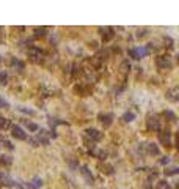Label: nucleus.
<instances>
[{
	"mask_svg": "<svg viewBox=\"0 0 179 189\" xmlns=\"http://www.w3.org/2000/svg\"><path fill=\"white\" fill-rule=\"evenodd\" d=\"M43 55H44V52L39 49V47H30L29 49V58L33 63H39L43 60Z\"/></svg>",
	"mask_w": 179,
	"mask_h": 189,
	"instance_id": "f257e3e1",
	"label": "nucleus"
},
{
	"mask_svg": "<svg viewBox=\"0 0 179 189\" xmlns=\"http://www.w3.org/2000/svg\"><path fill=\"white\" fill-rule=\"evenodd\" d=\"M146 126H148V129H149V131H159L160 123H159L157 115L149 113V115H148V120H146Z\"/></svg>",
	"mask_w": 179,
	"mask_h": 189,
	"instance_id": "f03ea898",
	"label": "nucleus"
},
{
	"mask_svg": "<svg viewBox=\"0 0 179 189\" xmlns=\"http://www.w3.org/2000/svg\"><path fill=\"white\" fill-rule=\"evenodd\" d=\"M156 63H157V66H159L160 69H171V66H173V62H171V58H170L168 55H160V57H157Z\"/></svg>",
	"mask_w": 179,
	"mask_h": 189,
	"instance_id": "7ed1b4c3",
	"label": "nucleus"
},
{
	"mask_svg": "<svg viewBox=\"0 0 179 189\" xmlns=\"http://www.w3.org/2000/svg\"><path fill=\"white\" fill-rule=\"evenodd\" d=\"M99 33H101L102 39H104V43H109L115 36V29L113 27H101L99 29Z\"/></svg>",
	"mask_w": 179,
	"mask_h": 189,
	"instance_id": "20e7f679",
	"label": "nucleus"
},
{
	"mask_svg": "<svg viewBox=\"0 0 179 189\" xmlns=\"http://www.w3.org/2000/svg\"><path fill=\"white\" fill-rule=\"evenodd\" d=\"M87 137H88V139H91V142H99L102 137H104V134H102L99 129L90 128V129H87Z\"/></svg>",
	"mask_w": 179,
	"mask_h": 189,
	"instance_id": "39448f33",
	"label": "nucleus"
},
{
	"mask_svg": "<svg viewBox=\"0 0 179 189\" xmlns=\"http://www.w3.org/2000/svg\"><path fill=\"white\" fill-rule=\"evenodd\" d=\"M80 173H82V177L85 178V183H87V184H93L94 177H93L91 170L87 167V165H82V167H80Z\"/></svg>",
	"mask_w": 179,
	"mask_h": 189,
	"instance_id": "423d86ee",
	"label": "nucleus"
},
{
	"mask_svg": "<svg viewBox=\"0 0 179 189\" xmlns=\"http://www.w3.org/2000/svg\"><path fill=\"white\" fill-rule=\"evenodd\" d=\"M159 140H160L162 145L170 147L171 145V132L170 131H160L159 132Z\"/></svg>",
	"mask_w": 179,
	"mask_h": 189,
	"instance_id": "0eeeda50",
	"label": "nucleus"
},
{
	"mask_svg": "<svg viewBox=\"0 0 179 189\" xmlns=\"http://www.w3.org/2000/svg\"><path fill=\"white\" fill-rule=\"evenodd\" d=\"M11 131H13L11 136H13L14 139H17V140H27V134L24 132V129H22L20 126H13Z\"/></svg>",
	"mask_w": 179,
	"mask_h": 189,
	"instance_id": "6e6552de",
	"label": "nucleus"
},
{
	"mask_svg": "<svg viewBox=\"0 0 179 189\" xmlns=\"http://www.w3.org/2000/svg\"><path fill=\"white\" fill-rule=\"evenodd\" d=\"M167 99L171 101V103H177L179 101V88L177 87H173L167 91Z\"/></svg>",
	"mask_w": 179,
	"mask_h": 189,
	"instance_id": "1a4fd4ad",
	"label": "nucleus"
},
{
	"mask_svg": "<svg viewBox=\"0 0 179 189\" xmlns=\"http://www.w3.org/2000/svg\"><path fill=\"white\" fill-rule=\"evenodd\" d=\"M99 122L104 125V128H109L113 122V115L112 113H99Z\"/></svg>",
	"mask_w": 179,
	"mask_h": 189,
	"instance_id": "9d476101",
	"label": "nucleus"
},
{
	"mask_svg": "<svg viewBox=\"0 0 179 189\" xmlns=\"http://www.w3.org/2000/svg\"><path fill=\"white\" fill-rule=\"evenodd\" d=\"M145 148H146L148 154H151V156H157V154L160 153L159 147H157V145H154V144H145Z\"/></svg>",
	"mask_w": 179,
	"mask_h": 189,
	"instance_id": "9b49d317",
	"label": "nucleus"
},
{
	"mask_svg": "<svg viewBox=\"0 0 179 189\" xmlns=\"http://www.w3.org/2000/svg\"><path fill=\"white\" fill-rule=\"evenodd\" d=\"M0 181H2V184H5V186H17V183L13 178H10L7 173H0Z\"/></svg>",
	"mask_w": 179,
	"mask_h": 189,
	"instance_id": "f8f14e48",
	"label": "nucleus"
},
{
	"mask_svg": "<svg viewBox=\"0 0 179 189\" xmlns=\"http://www.w3.org/2000/svg\"><path fill=\"white\" fill-rule=\"evenodd\" d=\"M129 71H131V63H129V60L121 62V65H119V73H121L123 76H127V74H129Z\"/></svg>",
	"mask_w": 179,
	"mask_h": 189,
	"instance_id": "ddd939ff",
	"label": "nucleus"
},
{
	"mask_svg": "<svg viewBox=\"0 0 179 189\" xmlns=\"http://www.w3.org/2000/svg\"><path fill=\"white\" fill-rule=\"evenodd\" d=\"M135 120V113L132 112V110H127L124 115H123V122L124 123H131V122H134Z\"/></svg>",
	"mask_w": 179,
	"mask_h": 189,
	"instance_id": "4468645a",
	"label": "nucleus"
},
{
	"mask_svg": "<svg viewBox=\"0 0 179 189\" xmlns=\"http://www.w3.org/2000/svg\"><path fill=\"white\" fill-rule=\"evenodd\" d=\"M27 186H29V189H36V187H41V186H43V180L36 177V178H33V181H32V183H29Z\"/></svg>",
	"mask_w": 179,
	"mask_h": 189,
	"instance_id": "2eb2a0df",
	"label": "nucleus"
},
{
	"mask_svg": "<svg viewBox=\"0 0 179 189\" xmlns=\"http://www.w3.org/2000/svg\"><path fill=\"white\" fill-rule=\"evenodd\" d=\"M11 126V122L8 120V118H3V117H0V131H5Z\"/></svg>",
	"mask_w": 179,
	"mask_h": 189,
	"instance_id": "dca6fc26",
	"label": "nucleus"
},
{
	"mask_svg": "<svg viewBox=\"0 0 179 189\" xmlns=\"http://www.w3.org/2000/svg\"><path fill=\"white\" fill-rule=\"evenodd\" d=\"M156 189H173V187H171V184H170L168 181L160 180V181H157V183H156Z\"/></svg>",
	"mask_w": 179,
	"mask_h": 189,
	"instance_id": "f3484780",
	"label": "nucleus"
},
{
	"mask_svg": "<svg viewBox=\"0 0 179 189\" xmlns=\"http://www.w3.org/2000/svg\"><path fill=\"white\" fill-rule=\"evenodd\" d=\"M101 172L105 175H113V167L109 164H104V165H101Z\"/></svg>",
	"mask_w": 179,
	"mask_h": 189,
	"instance_id": "a211bd4d",
	"label": "nucleus"
},
{
	"mask_svg": "<svg viewBox=\"0 0 179 189\" xmlns=\"http://www.w3.org/2000/svg\"><path fill=\"white\" fill-rule=\"evenodd\" d=\"M25 126H27V129H29V131H32V132L39 131V126H38L36 123H33V122H29V120H25Z\"/></svg>",
	"mask_w": 179,
	"mask_h": 189,
	"instance_id": "6ab92c4d",
	"label": "nucleus"
},
{
	"mask_svg": "<svg viewBox=\"0 0 179 189\" xmlns=\"http://www.w3.org/2000/svg\"><path fill=\"white\" fill-rule=\"evenodd\" d=\"M46 33H47V29H46V27H36V29H35V36H36V38L46 36Z\"/></svg>",
	"mask_w": 179,
	"mask_h": 189,
	"instance_id": "aec40b11",
	"label": "nucleus"
},
{
	"mask_svg": "<svg viewBox=\"0 0 179 189\" xmlns=\"http://www.w3.org/2000/svg\"><path fill=\"white\" fill-rule=\"evenodd\" d=\"M7 84H8V73L0 71V85H7Z\"/></svg>",
	"mask_w": 179,
	"mask_h": 189,
	"instance_id": "412c9836",
	"label": "nucleus"
},
{
	"mask_svg": "<svg viewBox=\"0 0 179 189\" xmlns=\"http://www.w3.org/2000/svg\"><path fill=\"white\" fill-rule=\"evenodd\" d=\"M129 57L134 58V60H140V54L137 51V47H132V49H129Z\"/></svg>",
	"mask_w": 179,
	"mask_h": 189,
	"instance_id": "4be33fe9",
	"label": "nucleus"
},
{
	"mask_svg": "<svg viewBox=\"0 0 179 189\" xmlns=\"http://www.w3.org/2000/svg\"><path fill=\"white\" fill-rule=\"evenodd\" d=\"M0 144H3V145H5L8 150H14V147L11 145V142H10V140H7L3 136H0Z\"/></svg>",
	"mask_w": 179,
	"mask_h": 189,
	"instance_id": "5701e85b",
	"label": "nucleus"
},
{
	"mask_svg": "<svg viewBox=\"0 0 179 189\" xmlns=\"http://www.w3.org/2000/svg\"><path fill=\"white\" fill-rule=\"evenodd\" d=\"M163 117H165V118H168L170 122H176V115H174L171 110H165V112H163Z\"/></svg>",
	"mask_w": 179,
	"mask_h": 189,
	"instance_id": "b1692460",
	"label": "nucleus"
},
{
	"mask_svg": "<svg viewBox=\"0 0 179 189\" xmlns=\"http://www.w3.org/2000/svg\"><path fill=\"white\" fill-rule=\"evenodd\" d=\"M177 172H179L177 167H170V169H167L163 173H165L167 177H171V175H177Z\"/></svg>",
	"mask_w": 179,
	"mask_h": 189,
	"instance_id": "393cba45",
	"label": "nucleus"
},
{
	"mask_svg": "<svg viewBox=\"0 0 179 189\" xmlns=\"http://www.w3.org/2000/svg\"><path fill=\"white\" fill-rule=\"evenodd\" d=\"M49 125L54 128V126H57V125H65V122H60L58 118H52V117H50V118H49Z\"/></svg>",
	"mask_w": 179,
	"mask_h": 189,
	"instance_id": "a878e982",
	"label": "nucleus"
},
{
	"mask_svg": "<svg viewBox=\"0 0 179 189\" xmlns=\"http://www.w3.org/2000/svg\"><path fill=\"white\" fill-rule=\"evenodd\" d=\"M13 162V159L10 156H0V164H3V165H10Z\"/></svg>",
	"mask_w": 179,
	"mask_h": 189,
	"instance_id": "bb28decb",
	"label": "nucleus"
},
{
	"mask_svg": "<svg viewBox=\"0 0 179 189\" xmlns=\"http://www.w3.org/2000/svg\"><path fill=\"white\" fill-rule=\"evenodd\" d=\"M137 51H138V54H140V58H143V57H146V55L149 54L148 47H137Z\"/></svg>",
	"mask_w": 179,
	"mask_h": 189,
	"instance_id": "cd10ccee",
	"label": "nucleus"
},
{
	"mask_svg": "<svg viewBox=\"0 0 179 189\" xmlns=\"http://www.w3.org/2000/svg\"><path fill=\"white\" fill-rule=\"evenodd\" d=\"M11 65H13V66H16V68H19V69H24V63H22V62H19L17 58H13V60H11Z\"/></svg>",
	"mask_w": 179,
	"mask_h": 189,
	"instance_id": "c85d7f7f",
	"label": "nucleus"
},
{
	"mask_svg": "<svg viewBox=\"0 0 179 189\" xmlns=\"http://www.w3.org/2000/svg\"><path fill=\"white\" fill-rule=\"evenodd\" d=\"M8 107H10V103L0 96V109H8Z\"/></svg>",
	"mask_w": 179,
	"mask_h": 189,
	"instance_id": "c756f323",
	"label": "nucleus"
},
{
	"mask_svg": "<svg viewBox=\"0 0 179 189\" xmlns=\"http://www.w3.org/2000/svg\"><path fill=\"white\" fill-rule=\"evenodd\" d=\"M17 110H20V112H24V113H30V115H33V113H35L32 109H25V107H17Z\"/></svg>",
	"mask_w": 179,
	"mask_h": 189,
	"instance_id": "7c9ffc66",
	"label": "nucleus"
},
{
	"mask_svg": "<svg viewBox=\"0 0 179 189\" xmlns=\"http://www.w3.org/2000/svg\"><path fill=\"white\" fill-rule=\"evenodd\" d=\"M29 142H30V144H32L33 147H39V144H38V139H33V137H32V139H29Z\"/></svg>",
	"mask_w": 179,
	"mask_h": 189,
	"instance_id": "2f4dec72",
	"label": "nucleus"
},
{
	"mask_svg": "<svg viewBox=\"0 0 179 189\" xmlns=\"http://www.w3.org/2000/svg\"><path fill=\"white\" fill-rule=\"evenodd\" d=\"M146 33H148V30H138V33H137V36H138V38H141V36H145Z\"/></svg>",
	"mask_w": 179,
	"mask_h": 189,
	"instance_id": "473e14b6",
	"label": "nucleus"
},
{
	"mask_svg": "<svg viewBox=\"0 0 179 189\" xmlns=\"http://www.w3.org/2000/svg\"><path fill=\"white\" fill-rule=\"evenodd\" d=\"M168 162H170V158H167V156L160 159V164H163V165H165V164H168Z\"/></svg>",
	"mask_w": 179,
	"mask_h": 189,
	"instance_id": "72a5a7b5",
	"label": "nucleus"
},
{
	"mask_svg": "<svg viewBox=\"0 0 179 189\" xmlns=\"http://www.w3.org/2000/svg\"><path fill=\"white\" fill-rule=\"evenodd\" d=\"M2 60H3V57H2V55H0V63H2Z\"/></svg>",
	"mask_w": 179,
	"mask_h": 189,
	"instance_id": "f704fd0d",
	"label": "nucleus"
}]
</instances>
